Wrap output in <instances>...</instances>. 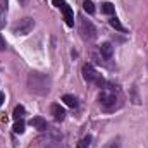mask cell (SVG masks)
Wrapping results in <instances>:
<instances>
[{"label":"cell","mask_w":148,"mask_h":148,"mask_svg":"<svg viewBox=\"0 0 148 148\" xmlns=\"http://www.w3.org/2000/svg\"><path fill=\"white\" fill-rule=\"evenodd\" d=\"M28 86L33 93L36 95H47L50 91V77L47 74H41V73H31L29 77H28Z\"/></svg>","instance_id":"1"},{"label":"cell","mask_w":148,"mask_h":148,"mask_svg":"<svg viewBox=\"0 0 148 148\" xmlns=\"http://www.w3.org/2000/svg\"><path fill=\"white\" fill-rule=\"evenodd\" d=\"M33 28H35V21H33L31 17H23V19H19V23L14 24L12 31H14L16 35L26 36V35H29V33L33 31Z\"/></svg>","instance_id":"2"},{"label":"cell","mask_w":148,"mask_h":148,"mask_svg":"<svg viewBox=\"0 0 148 148\" xmlns=\"http://www.w3.org/2000/svg\"><path fill=\"white\" fill-rule=\"evenodd\" d=\"M83 77H84L88 83H97V84H100V86H103V84H105V81H103L102 74L97 73V71H95V67H93L91 64H84V66H83Z\"/></svg>","instance_id":"3"},{"label":"cell","mask_w":148,"mask_h":148,"mask_svg":"<svg viewBox=\"0 0 148 148\" xmlns=\"http://www.w3.org/2000/svg\"><path fill=\"white\" fill-rule=\"evenodd\" d=\"M98 100H100V105H102L105 110H114V109H115V102H117V98H115V95H114L112 91L103 90V91L98 95Z\"/></svg>","instance_id":"4"},{"label":"cell","mask_w":148,"mask_h":148,"mask_svg":"<svg viewBox=\"0 0 148 148\" xmlns=\"http://www.w3.org/2000/svg\"><path fill=\"white\" fill-rule=\"evenodd\" d=\"M79 31H81L83 38H86V40H93V38L97 36V29H95V26H93L88 19H81V23H79Z\"/></svg>","instance_id":"5"},{"label":"cell","mask_w":148,"mask_h":148,"mask_svg":"<svg viewBox=\"0 0 148 148\" xmlns=\"http://www.w3.org/2000/svg\"><path fill=\"white\" fill-rule=\"evenodd\" d=\"M60 10H62V14H64L66 24H67V26H74V14H73V9H71L67 3H64V5L60 7Z\"/></svg>","instance_id":"6"},{"label":"cell","mask_w":148,"mask_h":148,"mask_svg":"<svg viewBox=\"0 0 148 148\" xmlns=\"http://www.w3.org/2000/svg\"><path fill=\"white\" fill-rule=\"evenodd\" d=\"M29 124L35 127V129H38V131H47V121L43 119V117H33L31 121H29Z\"/></svg>","instance_id":"7"},{"label":"cell","mask_w":148,"mask_h":148,"mask_svg":"<svg viewBox=\"0 0 148 148\" xmlns=\"http://www.w3.org/2000/svg\"><path fill=\"white\" fill-rule=\"evenodd\" d=\"M52 115L55 117V121H64L66 119V110L59 103H53L52 105Z\"/></svg>","instance_id":"8"},{"label":"cell","mask_w":148,"mask_h":148,"mask_svg":"<svg viewBox=\"0 0 148 148\" xmlns=\"http://www.w3.org/2000/svg\"><path fill=\"white\" fill-rule=\"evenodd\" d=\"M100 53H102L105 59H110L112 53H114V47H112L110 43H103V45L100 47Z\"/></svg>","instance_id":"9"},{"label":"cell","mask_w":148,"mask_h":148,"mask_svg":"<svg viewBox=\"0 0 148 148\" xmlns=\"http://www.w3.org/2000/svg\"><path fill=\"white\" fill-rule=\"evenodd\" d=\"M5 14H7V0H0V28L5 24Z\"/></svg>","instance_id":"10"},{"label":"cell","mask_w":148,"mask_h":148,"mask_svg":"<svg viewBox=\"0 0 148 148\" xmlns=\"http://www.w3.org/2000/svg\"><path fill=\"white\" fill-rule=\"evenodd\" d=\"M62 102H64L67 107H71V109H76V107H77V100L74 98L73 95H64V97H62Z\"/></svg>","instance_id":"11"},{"label":"cell","mask_w":148,"mask_h":148,"mask_svg":"<svg viewBox=\"0 0 148 148\" xmlns=\"http://www.w3.org/2000/svg\"><path fill=\"white\" fill-rule=\"evenodd\" d=\"M24 107H23V105H17V107H16V109H14V112H12V117H14V119H16V121H21V119H23V117H24Z\"/></svg>","instance_id":"12"},{"label":"cell","mask_w":148,"mask_h":148,"mask_svg":"<svg viewBox=\"0 0 148 148\" xmlns=\"http://www.w3.org/2000/svg\"><path fill=\"white\" fill-rule=\"evenodd\" d=\"M102 12L107 14V16H114L115 9H114V5H112L110 2H105V3H102Z\"/></svg>","instance_id":"13"},{"label":"cell","mask_w":148,"mask_h":148,"mask_svg":"<svg viewBox=\"0 0 148 148\" xmlns=\"http://www.w3.org/2000/svg\"><path fill=\"white\" fill-rule=\"evenodd\" d=\"M110 26L114 28V29H117V31H121V33H126V28L119 23V19L117 17H112L110 19Z\"/></svg>","instance_id":"14"},{"label":"cell","mask_w":148,"mask_h":148,"mask_svg":"<svg viewBox=\"0 0 148 148\" xmlns=\"http://www.w3.org/2000/svg\"><path fill=\"white\" fill-rule=\"evenodd\" d=\"M83 9H84V12H88V14H93V12H95V5H93L91 0H84V2H83Z\"/></svg>","instance_id":"15"},{"label":"cell","mask_w":148,"mask_h":148,"mask_svg":"<svg viewBox=\"0 0 148 148\" xmlns=\"http://www.w3.org/2000/svg\"><path fill=\"white\" fill-rule=\"evenodd\" d=\"M12 129H14L16 134H23V133H24V122H23V119H21V121H16V124H14Z\"/></svg>","instance_id":"16"},{"label":"cell","mask_w":148,"mask_h":148,"mask_svg":"<svg viewBox=\"0 0 148 148\" xmlns=\"http://www.w3.org/2000/svg\"><path fill=\"white\" fill-rule=\"evenodd\" d=\"M90 141H91V136H86V138H83V140L77 143V148H90Z\"/></svg>","instance_id":"17"},{"label":"cell","mask_w":148,"mask_h":148,"mask_svg":"<svg viewBox=\"0 0 148 148\" xmlns=\"http://www.w3.org/2000/svg\"><path fill=\"white\" fill-rule=\"evenodd\" d=\"M52 2H53V5H55V7H59V9H60V7H62L64 3H66L64 0H52Z\"/></svg>","instance_id":"18"},{"label":"cell","mask_w":148,"mask_h":148,"mask_svg":"<svg viewBox=\"0 0 148 148\" xmlns=\"http://www.w3.org/2000/svg\"><path fill=\"white\" fill-rule=\"evenodd\" d=\"M3 50H5V40L0 35V52H3Z\"/></svg>","instance_id":"19"},{"label":"cell","mask_w":148,"mask_h":148,"mask_svg":"<svg viewBox=\"0 0 148 148\" xmlns=\"http://www.w3.org/2000/svg\"><path fill=\"white\" fill-rule=\"evenodd\" d=\"M3 102H5V97H3V93H0V105H2Z\"/></svg>","instance_id":"20"},{"label":"cell","mask_w":148,"mask_h":148,"mask_svg":"<svg viewBox=\"0 0 148 148\" xmlns=\"http://www.w3.org/2000/svg\"><path fill=\"white\" fill-rule=\"evenodd\" d=\"M19 3H21V5H26V3H28V0H19Z\"/></svg>","instance_id":"21"}]
</instances>
